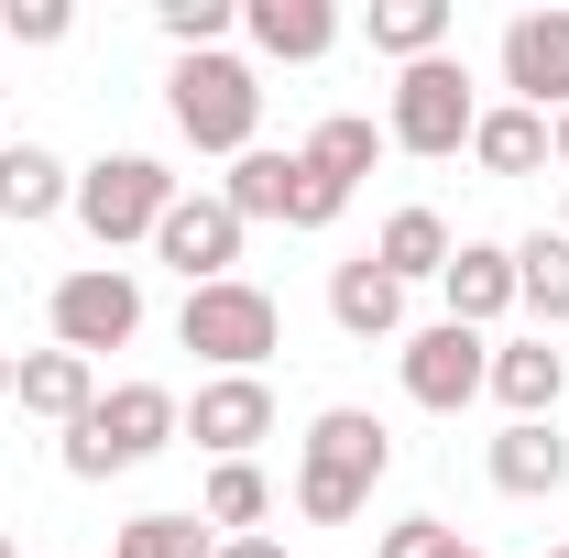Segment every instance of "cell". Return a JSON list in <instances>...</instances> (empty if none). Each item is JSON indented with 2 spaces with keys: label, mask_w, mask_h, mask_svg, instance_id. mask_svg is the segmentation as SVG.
Listing matches in <instances>:
<instances>
[{
  "label": "cell",
  "mask_w": 569,
  "mask_h": 558,
  "mask_svg": "<svg viewBox=\"0 0 569 558\" xmlns=\"http://www.w3.org/2000/svg\"><path fill=\"white\" fill-rule=\"evenodd\" d=\"M383 471H395L383 417L329 406V417L307 427V460H296V515H307V526H351L361 504H372V482H383Z\"/></svg>",
  "instance_id": "6da1fadb"
},
{
  "label": "cell",
  "mask_w": 569,
  "mask_h": 558,
  "mask_svg": "<svg viewBox=\"0 0 569 558\" xmlns=\"http://www.w3.org/2000/svg\"><path fill=\"white\" fill-rule=\"evenodd\" d=\"M164 110H176V132L198 142V153H252V132H263V77L241 67V56H176V77H164Z\"/></svg>",
  "instance_id": "7a4b0ae2"
},
{
  "label": "cell",
  "mask_w": 569,
  "mask_h": 558,
  "mask_svg": "<svg viewBox=\"0 0 569 558\" xmlns=\"http://www.w3.org/2000/svg\"><path fill=\"white\" fill-rule=\"evenodd\" d=\"M176 427H187V406H176L164 383H110V395H99V406L67 427V471H77V482L142 471V460H153V449H164Z\"/></svg>",
  "instance_id": "3957f363"
},
{
  "label": "cell",
  "mask_w": 569,
  "mask_h": 558,
  "mask_svg": "<svg viewBox=\"0 0 569 558\" xmlns=\"http://www.w3.org/2000/svg\"><path fill=\"white\" fill-rule=\"evenodd\" d=\"M176 198H187V187H176L153 153H99V165L77 176V219H88V241H99V252H121V241H153Z\"/></svg>",
  "instance_id": "277c9868"
},
{
  "label": "cell",
  "mask_w": 569,
  "mask_h": 558,
  "mask_svg": "<svg viewBox=\"0 0 569 558\" xmlns=\"http://www.w3.org/2000/svg\"><path fill=\"white\" fill-rule=\"evenodd\" d=\"M176 340L198 350V361H219V372H263L274 361V340H284V307L263 296V285H198L187 296V318H176Z\"/></svg>",
  "instance_id": "5b68a950"
},
{
  "label": "cell",
  "mask_w": 569,
  "mask_h": 558,
  "mask_svg": "<svg viewBox=\"0 0 569 558\" xmlns=\"http://www.w3.org/2000/svg\"><path fill=\"white\" fill-rule=\"evenodd\" d=\"M471 121H482V99H471V67L460 56H427V67L395 77V121H383V142L395 153H471Z\"/></svg>",
  "instance_id": "8992f818"
},
{
  "label": "cell",
  "mask_w": 569,
  "mask_h": 558,
  "mask_svg": "<svg viewBox=\"0 0 569 558\" xmlns=\"http://www.w3.org/2000/svg\"><path fill=\"white\" fill-rule=\"evenodd\" d=\"M219 198L241 209V230H252V219H284V230H329V219L351 209L340 187H318V176H307V153H263V142L230 165V187H219Z\"/></svg>",
  "instance_id": "52a82bcc"
},
{
  "label": "cell",
  "mask_w": 569,
  "mask_h": 558,
  "mask_svg": "<svg viewBox=\"0 0 569 558\" xmlns=\"http://www.w3.org/2000/svg\"><path fill=\"white\" fill-rule=\"evenodd\" d=\"M132 329H142V285L121 275V263H77V275L56 285V350L99 361V350H121Z\"/></svg>",
  "instance_id": "ba28073f"
},
{
  "label": "cell",
  "mask_w": 569,
  "mask_h": 558,
  "mask_svg": "<svg viewBox=\"0 0 569 558\" xmlns=\"http://www.w3.org/2000/svg\"><path fill=\"white\" fill-rule=\"evenodd\" d=\"M395 361H406V395H417L427 417H460V406L493 383V340H482V329H460V318L417 329V340L395 350Z\"/></svg>",
  "instance_id": "9c48e42d"
},
{
  "label": "cell",
  "mask_w": 569,
  "mask_h": 558,
  "mask_svg": "<svg viewBox=\"0 0 569 558\" xmlns=\"http://www.w3.org/2000/svg\"><path fill=\"white\" fill-rule=\"evenodd\" d=\"M503 88H515V110H537V121L569 110V11H515V22H503Z\"/></svg>",
  "instance_id": "30bf717a"
},
{
  "label": "cell",
  "mask_w": 569,
  "mask_h": 558,
  "mask_svg": "<svg viewBox=\"0 0 569 558\" xmlns=\"http://www.w3.org/2000/svg\"><path fill=\"white\" fill-rule=\"evenodd\" d=\"M153 252L187 275V296H198V285H230V263H241V209H230L219 187L209 198H176L164 230H153Z\"/></svg>",
  "instance_id": "8fae6325"
},
{
  "label": "cell",
  "mask_w": 569,
  "mask_h": 558,
  "mask_svg": "<svg viewBox=\"0 0 569 558\" xmlns=\"http://www.w3.org/2000/svg\"><path fill=\"white\" fill-rule=\"evenodd\" d=\"M187 438L219 449V460H252V438H274V383H263V372H219V383H198Z\"/></svg>",
  "instance_id": "7c38bea8"
},
{
  "label": "cell",
  "mask_w": 569,
  "mask_h": 558,
  "mask_svg": "<svg viewBox=\"0 0 569 558\" xmlns=\"http://www.w3.org/2000/svg\"><path fill=\"white\" fill-rule=\"evenodd\" d=\"M559 482H569V438H559V417H515V427L493 438V492L548 504Z\"/></svg>",
  "instance_id": "4fadbf2b"
},
{
  "label": "cell",
  "mask_w": 569,
  "mask_h": 558,
  "mask_svg": "<svg viewBox=\"0 0 569 558\" xmlns=\"http://www.w3.org/2000/svg\"><path fill=\"white\" fill-rule=\"evenodd\" d=\"M438 296H449L460 329H493L503 307H515V241H460L449 275H438Z\"/></svg>",
  "instance_id": "5bb4252c"
},
{
  "label": "cell",
  "mask_w": 569,
  "mask_h": 558,
  "mask_svg": "<svg viewBox=\"0 0 569 558\" xmlns=\"http://www.w3.org/2000/svg\"><path fill=\"white\" fill-rule=\"evenodd\" d=\"M241 33L274 56V67H318L340 44V11L329 0H241Z\"/></svg>",
  "instance_id": "9a60e30c"
},
{
  "label": "cell",
  "mask_w": 569,
  "mask_h": 558,
  "mask_svg": "<svg viewBox=\"0 0 569 558\" xmlns=\"http://www.w3.org/2000/svg\"><path fill=\"white\" fill-rule=\"evenodd\" d=\"M11 395H22V417L77 427L88 406H99V372H88L77 350H22V361H11Z\"/></svg>",
  "instance_id": "2e32d148"
},
{
  "label": "cell",
  "mask_w": 569,
  "mask_h": 558,
  "mask_svg": "<svg viewBox=\"0 0 569 558\" xmlns=\"http://www.w3.org/2000/svg\"><path fill=\"white\" fill-rule=\"evenodd\" d=\"M56 209H77V176L44 142H0V219L33 230V219H56Z\"/></svg>",
  "instance_id": "e0dca14e"
},
{
  "label": "cell",
  "mask_w": 569,
  "mask_h": 558,
  "mask_svg": "<svg viewBox=\"0 0 569 558\" xmlns=\"http://www.w3.org/2000/svg\"><path fill=\"white\" fill-rule=\"evenodd\" d=\"M482 395H503V427L515 417H559V395H569V361L548 340H503L493 350V383Z\"/></svg>",
  "instance_id": "ac0fdd59"
},
{
  "label": "cell",
  "mask_w": 569,
  "mask_h": 558,
  "mask_svg": "<svg viewBox=\"0 0 569 558\" xmlns=\"http://www.w3.org/2000/svg\"><path fill=\"white\" fill-rule=\"evenodd\" d=\"M329 318H340L351 340H395V329H406V285L361 252V263H340V275H329Z\"/></svg>",
  "instance_id": "d6986e66"
},
{
  "label": "cell",
  "mask_w": 569,
  "mask_h": 558,
  "mask_svg": "<svg viewBox=\"0 0 569 558\" xmlns=\"http://www.w3.org/2000/svg\"><path fill=\"white\" fill-rule=\"evenodd\" d=\"M515 307L537 318V340H548V329H569V241H559V230L515 241Z\"/></svg>",
  "instance_id": "ffe728a7"
},
{
  "label": "cell",
  "mask_w": 569,
  "mask_h": 558,
  "mask_svg": "<svg viewBox=\"0 0 569 558\" xmlns=\"http://www.w3.org/2000/svg\"><path fill=\"white\" fill-rule=\"evenodd\" d=\"M449 252H460V241H449V219H438V209H395V219H383V241H372V263H383L395 285L449 275Z\"/></svg>",
  "instance_id": "44dd1931"
},
{
  "label": "cell",
  "mask_w": 569,
  "mask_h": 558,
  "mask_svg": "<svg viewBox=\"0 0 569 558\" xmlns=\"http://www.w3.org/2000/svg\"><path fill=\"white\" fill-rule=\"evenodd\" d=\"M296 153H307V176H318V187H340V198H351L361 176H372V153H383V132H372L361 110H329V121L296 142Z\"/></svg>",
  "instance_id": "7402d4cb"
},
{
  "label": "cell",
  "mask_w": 569,
  "mask_h": 558,
  "mask_svg": "<svg viewBox=\"0 0 569 558\" xmlns=\"http://www.w3.org/2000/svg\"><path fill=\"white\" fill-rule=\"evenodd\" d=\"M361 33H372V56L427 67V56L449 44V0H372V11H361Z\"/></svg>",
  "instance_id": "603a6c76"
},
{
  "label": "cell",
  "mask_w": 569,
  "mask_h": 558,
  "mask_svg": "<svg viewBox=\"0 0 569 558\" xmlns=\"http://www.w3.org/2000/svg\"><path fill=\"white\" fill-rule=\"evenodd\" d=\"M471 165H482V176H537V165H548V121H537V110H482V121H471Z\"/></svg>",
  "instance_id": "cb8c5ba5"
},
{
  "label": "cell",
  "mask_w": 569,
  "mask_h": 558,
  "mask_svg": "<svg viewBox=\"0 0 569 558\" xmlns=\"http://www.w3.org/2000/svg\"><path fill=\"white\" fill-rule=\"evenodd\" d=\"M198 515H209V537H219V526H230V537H263V515H274V482H263L252 460H219Z\"/></svg>",
  "instance_id": "d4e9b609"
},
{
  "label": "cell",
  "mask_w": 569,
  "mask_h": 558,
  "mask_svg": "<svg viewBox=\"0 0 569 558\" xmlns=\"http://www.w3.org/2000/svg\"><path fill=\"white\" fill-rule=\"evenodd\" d=\"M110 558H219V537H209V515H132Z\"/></svg>",
  "instance_id": "484cf974"
},
{
  "label": "cell",
  "mask_w": 569,
  "mask_h": 558,
  "mask_svg": "<svg viewBox=\"0 0 569 558\" xmlns=\"http://www.w3.org/2000/svg\"><path fill=\"white\" fill-rule=\"evenodd\" d=\"M153 22L176 33V56H219V33L241 22V0H153Z\"/></svg>",
  "instance_id": "4316f807"
},
{
  "label": "cell",
  "mask_w": 569,
  "mask_h": 558,
  "mask_svg": "<svg viewBox=\"0 0 569 558\" xmlns=\"http://www.w3.org/2000/svg\"><path fill=\"white\" fill-rule=\"evenodd\" d=\"M372 558H471L460 548V526H438V515H406V526H383V548Z\"/></svg>",
  "instance_id": "83f0119b"
},
{
  "label": "cell",
  "mask_w": 569,
  "mask_h": 558,
  "mask_svg": "<svg viewBox=\"0 0 569 558\" xmlns=\"http://www.w3.org/2000/svg\"><path fill=\"white\" fill-rule=\"evenodd\" d=\"M67 0H11V11H0V44H67Z\"/></svg>",
  "instance_id": "f1b7e54d"
},
{
  "label": "cell",
  "mask_w": 569,
  "mask_h": 558,
  "mask_svg": "<svg viewBox=\"0 0 569 558\" xmlns=\"http://www.w3.org/2000/svg\"><path fill=\"white\" fill-rule=\"evenodd\" d=\"M219 558H284V548H274V537H230Z\"/></svg>",
  "instance_id": "f546056e"
},
{
  "label": "cell",
  "mask_w": 569,
  "mask_h": 558,
  "mask_svg": "<svg viewBox=\"0 0 569 558\" xmlns=\"http://www.w3.org/2000/svg\"><path fill=\"white\" fill-rule=\"evenodd\" d=\"M548 165H569V110H559V121H548Z\"/></svg>",
  "instance_id": "4dcf8cb0"
},
{
  "label": "cell",
  "mask_w": 569,
  "mask_h": 558,
  "mask_svg": "<svg viewBox=\"0 0 569 558\" xmlns=\"http://www.w3.org/2000/svg\"><path fill=\"white\" fill-rule=\"evenodd\" d=\"M0 395H11V350H0Z\"/></svg>",
  "instance_id": "1f68e13d"
},
{
  "label": "cell",
  "mask_w": 569,
  "mask_h": 558,
  "mask_svg": "<svg viewBox=\"0 0 569 558\" xmlns=\"http://www.w3.org/2000/svg\"><path fill=\"white\" fill-rule=\"evenodd\" d=\"M0 558H22V548H11V537H0Z\"/></svg>",
  "instance_id": "d6a6232c"
},
{
  "label": "cell",
  "mask_w": 569,
  "mask_h": 558,
  "mask_svg": "<svg viewBox=\"0 0 569 558\" xmlns=\"http://www.w3.org/2000/svg\"><path fill=\"white\" fill-rule=\"evenodd\" d=\"M559 241H569V209H559Z\"/></svg>",
  "instance_id": "836d02e7"
},
{
  "label": "cell",
  "mask_w": 569,
  "mask_h": 558,
  "mask_svg": "<svg viewBox=\"0 0 569 558\" xmlns=\"http://www.w3.org/2000/svg\"><path fill=\"white\" fill-rule=\"evenodd\" d=\"M548 558H569V548H548Z\"/></svg>",
  "instance_id": "e575fe53"
},
{
  "label": "cell",
  "mask_w": 569,
  "mask_h": 558,
  "mask_svg": "<svg viewBox=\"0 0 569 558\" xmlns=\"http://www.w3.org/2000/svg\"><path fill=\"white\" fill-rule=\"evenodd\" d=\"M471 558H482V548H471Z\"/></svg>",
  "instance_id": "d590c367"
}]
</instances>
